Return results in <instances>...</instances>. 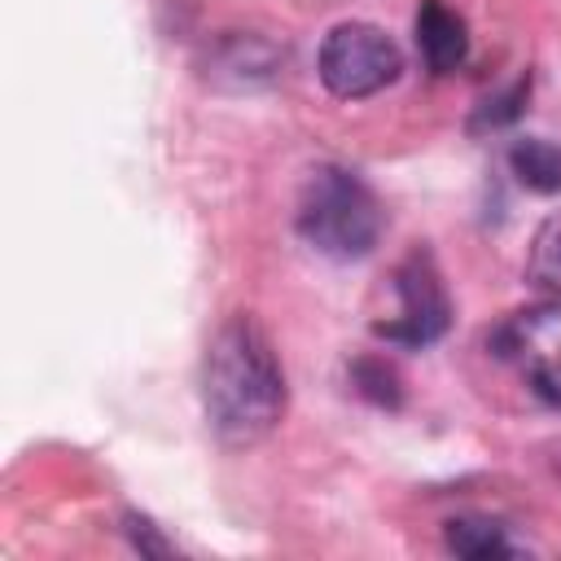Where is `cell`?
Wrapping results in <instances>:
<instances>
[{
  "mask_svg": "<svg viewBox=\"0 0 561 561\" xmlns=\"http://www.w3.org/2000/svg\"><path fill=\"white\" fill-rule=\"evenodd\" d=\"M508 171L530 193H561V145L543 136H522L508 145Z\"/></svg>",
  "mask_w": 561,
  "mask_h": 561,
  "instance_id": "obj_9",
  "label": "cell"
},
{
  "mask_svg": "<svg viewBox=\"0 0 561 561\" xmlns=\"http://www.w3.org/2000/svg\"><path fill=\"white\" fill-rule=\"evenodd\" d=\"M443 539L465 561H491V557H517L522 552V543H513L508 526H500L491 517H451Z\"/></svg>",
  "mask_w": 561,
  "mask_h": 561,
  "instance_id": "obj_8",
  "label": "cell"
},
{
  "mask_svg": "<svg viewBox=\"0 0 561 561\" xmlns=\"http://www.w3.org/2000/svg\"><path fill=\"white\" fill-rule=\"evenodd\" d=\"M280 70V53L259 35H224L206 61V79L224 88H259Z\"/></svg>",
  "mask_w": 561,
  "mask_h": 561,
  "instance_id": "obj_6",
  "label": "cell"
},
{
  "mask_svg": "<svg viewBox=\"0 0 561 561\" xmlns=\"http://www.w3.org/2000/svg\"><path fill=\"white\" fill-rule=\"evenodd\" d=\"M491 351L517 359L530 394L561 412V307H530L491 333Z\"/></svg>",
  "mask_w": 561,
  "mask_h": 561,
  "instance_id": "obj_5",
  "label": "cell"
},
{
  "mask_svg": "<svg viewBox=\"0 0 561 561\" xmlns=\"http://www.w3.org/2000/svg\"><path fill=\"white\" fill-rule=\"evenodd\" d=\"M316 75L337 101H364L403 75V48L377 22H337L320 39Z\"/></svg>",
  "mask_w": 561,
  "mask_h": 561,
  "instance_id": "obj_3",
  "label": "cell"
},
{
  "mask_svg": "<svg viewBox=\"0 0 561 561\" xmlns=\"http://www.w3.org/2000/svg\"><path fill=\"white\" fill-rule=\"evenodd\" d=\"M123 530H127V539L145 552V557H171V543L158 535V526L149 522V517H140V513H127L123 517Z\"/></svg>",
  "mask_w": 561,
  "mask_h": 561,
  "instance_id": "obj_13",
  "label": "cell"
},
{
  "mask_svg": "<svg viewBox=\"0 0 561 561\" xmlns=\"http://www.w3.org/2000/svg\"><path fill=\"white\" fill-rule=\"evenodd\" d=\"M294 224L311 250H320L337 263H351V259H364L377 250L381 228H386V210H381L377 193L355 171L316 167L302 184Z\"/></svg>",
  "mask_w": 561,
  "mask_h": 561,
  "instance_id": "obj_2",
  "label": "cell"
},
{
  "mask_svg": "<svg viewBox=\"0 0 561 561\" xmlns=\"http://www.w3.org/2000/svg\"><path fill=\"white\" fill-rule=\"evenodd\" d=\"M416 48H421V61L434 75H451L469 57L465 18L456 9H447L443 0H421V9H416Z\"/></svg>",
  "mask_w": 561,
  "mask_h": 561,
  "instance_id": "obj_7",
  "label": "cell"
},
{
  "mask_svg": "<svg viewBox=\"0 0 561 561\" xmlns=\"http://www.w3.org/2000/svg\"><path fill=\"white\" fill-rule=\"evenodd\" d=\"M285 399V368L263 324L245 311L228 316L202 359V412L210 434L232 451L254 447L280 425Z\"/></svg>",
  "mask_w": 561,
  "mask_h": 561,
  "instance_id": "obj_1",
  "label": "cell"
},
{
  "mask_svg": "<svg viewBox=\"0 0 561 561\" xmlns=\"http://www.w3.org/2000/svg\"><path fill=\"white\" fill-rule=\"evenodd\" d=\"M526 96H530V79H517L513 88H504L500 96H486L482 105H478V114H473V131H486V127H504V123H513L517 114H522V105H526Z\"/></svg>",
  "mask_w": 561,
  "mask_h": 561,
  "instance_id": "obj_12",
  "label": "cell"
},
{
  "mask_svg": "<svg viewBox=\"0 0 561 561\" xmlns=\"http://www.w3.org/2000/svg\"><path fill=\"white\" fill-rule=\"evenodd\" d=\"M394 294H399V316L373 324L377 337L394 342V346H430L447 333L451 324V298L443 289V276L434 267V259L425 250H412L399 267H394Z\"/></svg>",
  "mask_w": 561,
  "mask_h": 561,
  "instance_id": "obj_4",
  "label": "cell"
},
{
  "mask_svg": "<svg viewBox=\"0 0 561 561\" xmlns=\"http://www.w3.org/2000/svg\"><path fill=\"white\" fill-rule=\"evenodd\" d=\"M526 280L561 302V210L539 224L530 254H526Z\"/></svg>",
  "mask_w": 561,
  "mask_h": 561,
  "instance_id": "obj_10",
  "label": "cell"
},
{
  "mask_svg": "<svg viewBox=\"0 0 561 561\" xmlns=\"http://www.w3.org/2000/svg\"><path fill=\"white\" fill-rule=\"evenodd\" d=\"M351 381H355V390H359L364 399H373L377 408H399V399H403L399 373H394L386 359H373V355L355 359V364H351Z\"/></svg>",
  "mask_w": 561,
  "mask_h": 561,
  "instance_id": "obj_11",
  "label": "cell"
}]
</instances>
